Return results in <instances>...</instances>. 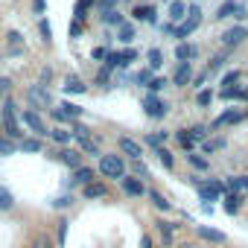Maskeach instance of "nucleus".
I'll return each mask as SVG.
<instances>
[{
  "instance_id": "nucleus-1",
  "label": "nucleus",
  "mask_w": 248,
  "mask_h": 248,
  "mask_svg": "<svg viewBox=\"0 0 248 248\" xmlns=\"http://www.w3.org/2000/svg\"><path fill=\"white\" fill-rule=\"evenodd\" d=\"M0 126H3V135L9 140H24V132H21V120H18V108H15V99L6 96L0 102Z\"/></svg>"
},
{
  "instance_id": "nucleus-2",
  "label": "nucleus",
  "mask_w": 248,
  "mask_h": 248,
  "mask_svg": "<svg viewBox=\"0 0 248 248\" xmlns=\"http://www.w3.org/2000/svg\"><path fill=\"white\" fill-rule=\"evenodd\" d=\"M96 170H99L102 178H114V181H120L123 175H126V158L117 155V152H111V155H99Z\"/></svg>"
},
{
  "instance_id": "nucleus-3",
  "label": "nucleus",
  "mask_w": 248,
  "mask_h": 248,
  "mask_svg": "<svg viewBox=\"0 0 248 248\" xmlns=\"http://www.w3.org/2000/svg\"><path fill=\"white\" fill-rule=\"evenodd\" d=\"M199 27H202V9H199V3H193V6H187V18L172 30V38L181 44V41H187Z\"/></svg>"
},
{
  "instance_id": "nucleus-4",
  "label": "nucleus",
  "mask_w": 248,
  "mask_h": 248,
  "mask_svg": "<svg viewBox=\"0 0 248 248\" xmlns=\"http://www.w3.org/2000/svg\"><path fill=\"white\" fill-rule=\"evenodd\" d=\"M27 102H30V108L32 111H50L53 108V93H50V88L47 85H30L27 88Z\"/></svg>"
},
{
  "instance_id": "nucleus-5",
  "label": "nucleus",
  "mask_w": 248,
  "mask_h": 248,
  "mask_svg": "<svg viewBox=\"0 0 248 248\" xmlns=\"http://www.w3.org/2000/svg\"><path fill=\"white\" fill-rule=\"evenodd\" d=\"M18 120L24 123V126L35 135V138H50V129H47V123L41 120V114L38 111H32V108H24L21 114H18Z\"/></svg>"
},
{
  "instance_id": "nucleus-6",
  "label": "nucleus",
  "mask_w": 248,
  "mask_h": 248,
  "mask_svg": "<svg viewBox=\"0 0 248 248\" xmlns=\"http://www.w3.org/2000/svg\"><path fill=\"white\" fill-rule=\"evenodd\" d=\"M132 62H138V50H135V47H129V50H117V53L108 50V56H105V67H108V70H117V67L126 70Z\"/></svg>"
},
{
  "instance_id": "nucleus-7",
  "label": "nucleus",
  "mask_w": 248,
  "mask_h": 248,
  "mask_svg": "<svg viewBox=\"0 0 248 248\" xmlns=\"http://www.w3.org/2000/svg\"><path fill=\"white\" fill-rule=\"evenodd\" d=\"M143 111H146L149 120H164V117L170 114V102L161 99L158 93H146V96H143Z\"/></svg>"
},
{
  "instance_id": "nucleus-8",
  "label": "nucleus",
  "mask_w": 248,
  "mask_h": 248,
  "mask_svg": "<svg viewBox=\"0 0 248 248\" xmlns=\"http://www.w3.org/2000/svg\"><path fill=\"white\" fill-rule=\"evenodd\" d=\"M120 190L126 193V196H132V199H143V196L149 193L146 181H143V178H138V175H129V172L120 178Z\"/></svg>"
},
{
  "instance_id": "nucleus-9",
  "label": "nucleus",
  "mask_w": 248,
  "mask_h": 248,
  "mask_svg": "<svg viewBox=\"0 0 248 248\" xmlns=\"http://www.w3.org/2000/svg\"><path fill=\"white\" fill-rule=\"evenodd\" d=\"M117 146H120V155L126 158V161H143V146H140L138 140H132V138H120Z\"/></svg>"
},
{
  "instance_id": "nucleus-10",
  "label": "nucleus",
  "mask_w": 248,
  "mask_h": 248,
  "mask_svg": "<svg viewBox=\"0 0 248 248\" xmlns=\"http://www.w3.org/2000/svg\"><path fill=\"white\" fill-rule=\"evenodd\" d=\"M47 155H50V158H59L64 167H70V172L82 167V152H79V149H73V146H67V149H59V152H47Z\"/></svg>"
},
{
  "instance_id": "nucleus-11",
  "label": "nucleus",
  "mask_w": 248,
  "mask_h": 248,
  "mask_svg": "<svg viewBox=\"0 0 248 248\" xmlns=\"http://www.w3.org/2000/svg\"><path fill=\"white\" fill-rule=\"evenodd\" d=\"M245 38H248V27H242V24H236V27H231V30H225V32H222V44H225V50L239 47Z\"/></svg>"
},
{
  "instance_id": "nucleus-12",
  "label": "nucleus",
  "mask_w": 248,
  "mask_h": 248,
  "mask_svg": "<svg viewBox=\"0 0 248 248\" xmlns=\"http://www.w3.org/2000/svg\"><path fill=\"white\" fill-rule=\"evenodd\" d=\"M175 88H187V85H193V64L190 62H178V67H175V73H172V79H170Z\"/></svg>"
},
{
  "instance_id": "nucleus-13",
  "label": "nucleus",
  "mask_w": 248,
  "mask_h": 248,
  "mask_svg": "<svg viewBox=\"0 0 248 248\" xmlns=\"http://www.w3.org/2000/svg\"><path fill=\"white\" fill-rule=\"evenodd\" d=\"M155 231L164 242V248L175 245V222H167V219H155Z\"/></svg>"
},
{
  "instance_id": "nucleus-14",
  "label": "nucleus",
  "mask_w": 248,
  "mask_h": 248,
  "mask_svg": "<svg viewBox=\"0 0 248 248\" xmlns=\"http://www.w3.org/2000/svg\"><path fill=\"white\" fill-rule=\"evenodd\" d=\"M196 233H199L204 242H213V245H225V242H228L225 231H219V228H210V225H196Z\"/></svg>"
},
{
  "instance_id": "nucleus-15",
  "label": "nucleus",
  "mask_w": 248,
  "mask_h": 248,
  "mask_svg": "<svg viewBox=\"0 0 248 248\" xmlns=\"http://www.w3.org/2000/svg\"><path fill=\"white\" fill-rule=\"evenodd\" d=\"M245 120V111H239V108H231V111H225V114H219L216 120H213V126L210 129H222V126H236V123H242Z\"/></svg>"
},
{
  "instance_id": "nucleus-16",
  "label": "nucleus",
  "mask_w": 248,
  "mask_h": 248,
  "mask_svg": "<svg viewBox=\"0 0 248 248\" xmlns=\"http://www.w3.org/2000/svg\"><path fill=\"white\" fill-rule=\"evenodd\" d=\"M105 196H108V184H105V181H99V178L82 187V199H85V202H93V199H105Z\"/></svg>"
},
{
  "instance_id": "nucleus-17",
  "label": "nucleus",
  "mask_w": 248,
  "mask_h": 248,
  "mask_svg": "<svg viewBox=\"0 0 248 248\" xmlns=\"http://www.w3.org/2000/svg\"><path fill=\"white\" fill-rule=\"evenodd\" d=\"M91 181H96V178H93V167H79V170L70 172V184H67V187H85V184H91Z\"/></svg>"
},
{
  "instance_id": "nucleus-18",
  "label": "nucleus",
  "mask_w": 248,
  "mask_h": 248,
  "mask_svg": "<svg viewBox=\"0 0 248 248\" xmlns=\"http://www.w3.org/2000/svg\"><path fill=\"white\" fill-rule=\"evenodd\" d=\"M222 199H225V204H222V207H225V213H228V216H236V213L242 210V202H245V196H242V193H225Z\"/></svg>"
},
{
  "instance_id": "nucleus-19",
  "label": "nucleus",
  "mask_w": 248,
  "mask_h": 248,
  "mask_svg": "<svg viewBox=\"0 0 248 248\" xmlns=\"http://www.w3.org/2000/svg\"><path fill=\"white\" fill-rule=\"evenodd\" d=\"M167 15H170V24L178 27V24L187 18V3H184V0H170V12H167Z\"/></svg>"
},
{
  "instance_id": "nucleus-20",
  "label": "nucleus",
  "mask_w": 248,
  "mask_h": 248,
  "mask_svg": "<svg viewBox=\"0 0 248 248\" xmlns=\"http://www.w3.org/2000/svg\"><path fill=\"white\" fill-rule=\"evenodd\" d=\"M196 56H199V47H196V44L181 41V44L175 47V59H178V62H190V64H193V59H196Z\"/></svg>"
},
{
  "instance_id": "nucleus-21",
  "label": "nucleus",
  "mask_w": 248,
  "mask_h": 248,
  "mask_svg": "<svg viewBox=\"0 0 248 248\" xmlns=\"http://www.w3.org/2000/svg\"><path fill=\"white\" fill-rule=\"evenodd\" d=\"M62 88H64L67 93H85V91H88V85H85L76 73H67V76H64V82H62Z\"/></svg>"
},
{
  "instance_id": "nucleus-22",
  "label": "nucleus",
  "mask_w": 248,
  "mask_h": 248,
  "mask_svg": "<svg viewBox=\"0 0 248 248\" xmlns=\"http://www.w3.org/2000/svg\"><path fill=\"white\" fill-rule=\"evenodd\" d=\"M146 196H149V202L155 204V210H161V213H170V210H172V202H170L161 190H149Z\"/></svg>"
},
{
  "instance_id": "nucleus-23",
  "label": "nucleus",
  "mask_w": 248,
  "mask_h": 248,
  "mask_svg": "<svg viewBox=\"0 0 248 248\" xmlns=\"http://www.w3.org/2000/svg\"><path fill=\"white\" fill-rule=\"evenodd\" d=\"M132 21H140V24H155V6H135L132 12Z\"/></svg>"
},
{
  "instance_id": "nucleus-24",
  "label": "nucleus",
  "mask_w": 248,
  "mask_h": 248,
  "mask_svg": "<svg viewBox=\"0 0 248 248\" xmlns=\"http://www.w3.org/2000/svg\"><path fill=\"white\" fill-rule=\"evenodd\" d=\"M70 135L82 143V140H91V129L85 126V123L82 120H70Z\"/></svg>"
},
{
  "instance_id": "nucleus-25",
  "label": "nucleus",
  "mask_w": 248,
  "mask_h": 248,
  "mask_svg": "<svg viewBox=\"0 0 248 248\" xmlns=\"http://www.w3.org/2000/svg\"><path fill=\"white\" fill-rule=\"evenodd\" d=\"M9 210H15V196L9 187L0 184V213H9Z\"/></svg>"
},
{
  "instance_id": "nucleus-26",
  "label": "nucleus",
  "mask_w": 248,
  "mask_h": 248,
  "mask_svg": "<svg viewBox=\"0 0 248 248\" xmlns=\"http://www.w3.org/2000/svg\"><path fill=\"white\" fill-rule=\"evenodd\" d=\"M50 140H53L56 146L67 149V146H70V140H73V135H70V132H64V129H50Z\"/></svg>"
},
{
  "instance_id": "nucleus-27",
  "label": "nucleus",
  "mask_w": 248,
  "mask_h": 248,
  "mask_svg": "<svg viewBox=\"0 0 248 248\" xmlns=\"http://www.w3.org/2000/svg\"><path fill=\"white\" fill-rule=\"evenodd\" d=\"M18 149H21V152H30V155H38V152H44V146H41V138H24V140L18 143Z\"/></svg>"
},
{
  "instance_id": "nucleus-28",
  "label": "nucleus",
  "mask_w": 248,
  "mask_h": 248,
  "mask_svg": "<svg viewBox=\"0 0 248 248\" xmlns=\"http://www.w3.org/2000/svg\"><path fill=\"white\" fill-rule=\"evenodd\" d=\"M146 62H149V70H152V73H155V70H161V67H164V50L152 47V50L146 53Z\"/></svg>"
},
{
  "instance_id": "nucleus-29",
  "label": "nucleus",
  "mask_w": 248,
  "mask_h": 248,
  "mask_svg": "<svg viewBox=\"0 0 248 248\" xmlns=\"http://www.w3.org/2000/svg\"><path fill=\"white\" fill-rule=\"evenodd\" d=\"M59 108L64 111L67 123H70V120H82V114H85V108H82V105H76V102H62Z\"/></svg>"
},
{
  "instance_id": "nucleus-30",
  "label": "nucleus",
  "mask_w": 248,
  "mask_h": 248,
  "mask_svg": "<svg viewBox=\"0 0 248 248\" xmlns=\"http://www.w3.org/2000/svg\"><path fill=\"white\" fill-rule=\"evenodd\" d=\"M187 164H190L193 170H199V172L210 170V158H204V155H196V152H187Z\"/></svg>"
},
{
  "instance_id": "nucleus-31",
  "label": "nucleus",
  "mask_w": 248,
  "mask_h": 248,
  "mask_svg": "<svg viewBox=\"0 0 248 248\" xmlns=\"http://www.w3.org/2000/svg\"><path fill=\"white\" fill-rule=\"evenodd\" d=\"M102 24H108V27H123V24H126V18H123L120 9H108V12H102Z\"/></svg>"
},
{
  "instance_id": "nucleus-32",
  "label": "nucleus",
  "mask_w": 248,
  "mask_h": 248,
  "mask_svg": "<svg viewBox=\"0 0 248 248\" xmlns=\"http://www.w3.org/2000/svg\"><path fill=\"white\" fill-rule=\"evenodd\" d=\"M155 155H158V161H161V167H164V170H175V158H172V152H170L167 146H158V149H155Z\"/></svg>"
},
{
  "instance_id": "nucleus-33",
  "label": "nucleus",
  "mask_w": 248,
  "mask_h": 248,
  "mask_svg": "<svg viewBox=\"0 0 248 248\" xmlns=\"http://www.w3.org/2000/svg\"><path fill=\"white\" fill-rule=\"evenodd\" d=\"M233 12H239V3H236V0H225V3L216 9V18H219V21H225V18H231Z\"/></svg>"
},
{
  "instance_id": "nucleus-34",
  "label": "nucleus",
  "mask_w": 248,
  "mask_h": 248,
  "mask_svg": "<svg viewBox=\"0 0 248 248\" xmlns=\"http://www.w3.org/2000/svg\"><path fill=\"white\" fill-rule=\"evenodd\" d=\"M175 140L181 143V149H184V152H193V149H196V140L190 138V132H187V129H178V132H175Z\"/></svg>"
},
{
  "instance_id": "nucleus-35",
  "label": "nucleus",
  "mask_w": 248,
  "mask_h": 248,
  "mask_svg": "<svg viewBox=\"0 0 248 248\" xmlns=\"http://www.w3.org/2000/svg\"><path fill=\"white\" fill-rule=\"evenodd\" d=\"M15 152H18V143L3 135V138H0V158H12Z\"/></svg>"
},
{
  "instance_id": "nucleus-36",
  "label": "nucleus",
  "mask_w": 248,
  "mask_h": 248,
  "mask_svg": "<svg viewBox=\"0 0 248 248\" xmlns=\"http://www.w3.org/2000/svg\"><path fill=\"white\" fill-rule=\"evenodd\" d=\"M213 99H216V93H213L210 88H202V91L196 93V105H199V108H207V105H213Z\"/></svg>"
},
{
  "instance_id": "nucleus-37",
  "label": "nucleus",
  "mask_w": 248,
  "mask_h": 248,
  "mask_svg": "<svg viewBox=\"0 0 248 248\" xmlns=\"http://www.w3.org/2000/svg\"><path fill=\"white\" fill-rule=\"evenodd\" d=\"M117 32H120V41L123 44H132L135 41V24H129V21L123 24V27H117Z\"/></svg>"
},
{
  "instance_id": "nucleus-38",
  "label": "nucleus",
  "mask_w": 248,
  "mask_h": 248,
  "mask_svg": "<svg viewBox=\"0 0 248 248\" xmlns=\"http://www.w3.org/2000/svg\"><path fill=\"white\" fill-rule=\"evenodd\" d=\"M167 138H170V132H158V135H146V138H143V143H146V146H152V149H158V146H164V143H167Z\"/></svg>"
},
{
  "instance_id": "nucleus-39",
  "label": "nucleus",
  "mask_w": 248,
  "mask_h": 248,
  "mask_svg": "<svg viewBox=\"0 0 248 248\" xmlns=\"http://www.w3.org/2000/svg\"><path fill=\"white\" fill-rule=\"evenodd\" d=\"M73 202H76V199H73V193H62V196H56V199H53V210H67Z\"/></svg>"
},
{
  "instance_id": "nucleus-40",
  "label": "nucleus",
  "mask_w": 248,
  "mask_h": 248,
  "mask_svg": "<svg viewBox=\"0 0 248 248\" xmlns=\"http://www.w3.org/2000/svg\"><path fill=\"white\" fill-rule=\"evenodd\" d=\"M219 149H225V140L219 138V140H204L202 143V155H216Z\"/></svg>"
},
{
  "instance_id": "nucleus-41",
  "label": "nucleus",
  "mask_w": 248,
  "mask_h": 248,
  "mask_svg": "<svg viewBox=\"0 0 248 248\" xmlns=\"http://www.w3.org/2000/svg\"><path fill=\"white\" fill-rule=\"evenodd\" d=\"M167 85H170V79H167V76H152V82H149L146 88H149V93H161Z\"/></svg>"
},
{
  "instance_id": "nucleus-42",
  "label": "nucleus",
  "mask_w": 248,
  "mask_h": 248,
  "mask_svg": "<svg viewBox=\"0 0 248 248\" xmlns=\"http://www.w3.org/2000/svg\"><path fill=\"white\" fill-rule=\"evenodd\" d=\"M38 32H41V41H44V44H53V27H50L44 18L38 21Z\"/></svg>"
},
{
  "instance_id": "nucleus-43",
  "label": "nucleus",
  "mask_w": 248,
  "mask_h": 248,
  "mask_svg": "<svg viewBox=\"0 0 248 248\" xmlns=\"http://www.w3.org/2000/svg\"><path fill=\"white\" fill-rule=\"evenodd\" d=\"M225 59H228V53H219V56H213V59H210V64H207V73H216L219 67H225Z\"/></svg>"
},
{
  "instance_id": "nucleus-44",
  "label": "nucleus",
  "mask_w": 248,
  "mask_h": 248,
  "mask_svg": "<svg viewBox=\"0 0 248 248\" xmlns=\"http://www.w3.org/2000/svg\"><path fill=\"white\" fill-rule=\"evenodd\" d=\"M79 152H85V155H102L99 146L93 143V138H91V140H82V143H79Z\"/></svg>"
},
{
  "instance_id": "nucleus-45",
  "label": "nucleus",
  "mask_w": 248,
  "mask_h": 248,
  "mask_svg": "<svg viewBox=\"0 0 248 248\" xmlns=\"http://www.w3.org/2000/svg\"><path fill=\"white\" fill-rule=\"evenodd\" d=\"M56 242L64 245L67 242V219H59V228H56Z\"/></svg>"
},
{
  "instance_id": "nucleus-46",
  "label": "nucleus",
  "mask_w": 248,
  "mask_h": 248,
  "mask_svg": "<svg viewBox=\"0 0 248 248\" xmlns=\"http://www.w3.org/2000/svg\"><path fill=\"white\" fill-rule=\"evenodd\" d=\"M30 248H53V239H50L47 233H38V236L30 242Z\"/></svg>"
},
{
  "instance_id": "nucleus-47",
  "label": "nucleus",
  "mask_w": 248,
  "mask_h": 248,
  "mask_svg": "<svg viewBox=\"0 0 248 248\" xmlns=\"http://www.w3.org/2000/svg\"><path fill=\"white\" fill-rule=\"evenodd\" d=\"M239 79H242V73H239V70H228V73L222 76V85H225V88H231V85H236Z\"/></svg>"
},
{
  "instance_id": "nucleus-48",
  "label": "nucleus",
  "mask_w": 248,
  "mask_h": 248,
  "mask_svg": "<svg viewBox=\"0 0 248 248\" xmlns=\"http://www.w3.org/2000/svg\"><path fill=\"white\" fill-rule=\"evenodd\" d=\"M187 132H190V138H193V140H204V138L210 135V129H207V126H193V129H187Z\"/></svg>"
},
{
  "instance_id": "nucleus-49",
  "label": "nucleus",
  "mask_w": 248,
  "mask_h": 248,
  "mask_svg": "<svg viewBox=\"0 0 248 248\" xmlns=\"http://www.w3.org/2000/svg\"><path fill=\"white\" fill-rule=\"evenodd\" d=\"M67 35H70V38H79V35H82V21L73 18V24L67 27Z\"/></svg>"
},
{
  "instance_id": "nucleus-50",
  "label": "nucleus",
  "mask_w": 248,
  "mask_h": 248,
  "mask_svg": "<svg viewBox=\"0 0 248 248\" xmlns=\"http://www.w3.org/2000/svg\"><path fill=\"white\" fill-rule=\"evenodd\" d=\"M135 82H138V85H149V82H152V70H140V73L135 76Z\"/></svg>"
},
{
  "instance_id": "nucleus-51",
  "label": "nucleus",
  "mask_w": 248,
  "mask_h": 248,
  "mask_svg": "<svg viewBox=\"0 0 248 248\" xmlns=\"http://www.w3.org/2000/svg\"><path fill=\"white\" fill-rule=\"evenodd\" d=\"M96 82H99V85H108V82H111V70H108V67H102V70L96 73Z\"/></svg>"
},
{
  "instance_id": "nucleus-52",
  "label": "nucleus",
  "mask_w": 248,
  "mask_h": 248,
  "mask_svg": "<svg viewBox=\"0 0 248 248\" xmlns=\"http://www.w3.org/2000/svg\"><path fill=\"white\" fill-rule=\"evenodd\" d=\"M50 117H53L56 123H64V120H67V117H64V111H62L59 105H53V108H50Z\"/></svg>"
},
{
  "instance_id": "nucleus-53",
  "label": "nucleus",
  "mask_w": 248,
  "mask_h": 248,
  "mask_svg": "<svg viewBox=\"0 0 248 248\" xmlns=\"http://www.w3.org/2000/svg\"><path fill=\"white\" fill-rule=\"evenodd\" d=\"M9 88H12V79H9V76H0V93H3V99H6Z\"/></svg>"
},
{
  "instance_id": "nucleus-54",
  "label": "nucleus",
  "mask_w": 248,
  "mask_h": 248,
  "mask_svg": "<svg viewBox=\"0 0 248 248\" xmlns=\"http://www.w3.org/2000/svg\"><path fill=\"white\" fill-rule=\"evenodd\" d=\"M105 56H108V50H105V47H96V50L91 53V59H93V62H105Z\"/></svg>"
},
{
  "instance_id": "nucleus-55",
  "label": "nucleus",
  "mask_w": 248,
  "mask_h": 248,
  "mask_svg": "<svg viewBox=\"0 0 248 248\" xmlns=\"http://www.w3.org/2000/svg\"><path fill=\"white\" fill-rule=\"evenodd\" d=\"M44 9H47V0H32V12L35 15H44Z\"/></svg>"
},
{
  "instance_id": "nucleus-56",
  "label": "nucleus",
  "mask_w": 248,
  "mask_h": 248,
  "mask_svg": "<svg viewBox=\"0 0 248 248\" xmlns=\"http://www.w3.org/2000/svg\"><path fill=\"white\" fill-rule=\"evenodd\" d=\"M50 79H53V67H44V70H41V82H38V85H50Z\"/></svg>"
},
{
  "instance_id": "nucleus-57",
  "label": "nucleus",
  "mask_w": 248,
  "mask_h": 248,
  "mask_svg": "<svg viewBox=\"0 0 248 248\" xmlns=\"http://www.w3.org/2000/svg\"><path fill=\"white\" fill-rule=\"evenodd\" d=\"M140 248H155V239L149 233H140Z\"/></svg>"
},
{
  "instance_id": "nucleus-58",
  "label": "nucleus",
  "mask_w": 248,
  "mask_h": 248,
  "mask_svg": "<svg viewBox=\"0 0 248 248\" xmlns=\"http://www.w3.org/2000/svg\"><path fill=\"white\" fill-rule=\"evenodd\" d=\"M93 3H96V6H99L102 12H108V9H111V6L117 3V0H93Z\"/></svg>"
},
{
  "instance_id": "nucleus-59",
  "label": "nucleus",
  "mask_w": 248,
  "mask_h": 248,
  "mask_svg": "<svg viewBox=\"0 0 248 248\" xmlns=\"http://www.w3.org/2000/svg\"><path fill=\"white\" fill-rule=\"evenodd\" d=\"M0 132H3V126H0ZM0 138H3V135H0Z\"/></svg>"
}]
</instances>
